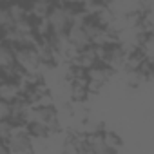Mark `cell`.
Masks as SVG:
<instances>
[{
	"mask_svg": "<svg viewBox=\"0 0 154 154\" xmlns=\"http://www.w3.org/2000/svg\"><path fill=\"white\" fill-rule=\"evenodd\" d=\"M67 38H69L71 45L74 49H78V51H84L85 47L93 45L91 40H89V36H87V33H85V29L80 27V26H71L69 31H67Z\"/></svg>",
	"mask_w": 154,
	"mask_h": 154,
	"instance_id": "6da1fadb",
	"label": "cell"
},
{
	"mask_svg": "<svg viewBox=\"0 0 154 154\" xmlns=\"http://www.w3.org/2000/svg\"><path fill=\"white\" fill-rule=\"evenodd\" d=\"M112 76V69H109L107 65H94L87 71V78H89V84H94V85H100V87H105L107 82L111 80Z\"/></svg>",
	"mask_w": 154,
	"mask_h": 154,
	"instance_id": "7a4b0ae2",
	"label": "cell"
},
{
	"mask_svg": "<svg viewBox=\"0 0 154 154\" xmlns=\"http://www.w3.org/2000/svg\"><path fill=\"white\" fill-rule=\"evenodd\" d=\"M20 98H24V93L17 82H2L0 80V100L13 103Z\"/></svg>",
	"mask_w": 154,
	"mask_h": 154,
	"instance_id": "3957f363",
	"label": "cell"
},
{
	"mask_svg": "<svg viewBox=\"0 0 154 154\" xmlns=\"http://www.w3.org/2000/svg\"><path fill=\"white\" fill-rule=\"evenodd\" d=\"M102 136H103V141H105V145L116 154L118 150H120V147H122V138L112 131V129H103V132H102Z\"/></svg>",
	"mask_w": 154,
	"mask_h": 154,
	"instance_id": "277c9868",
	"label": "cell"
},
{
	"mask_svg": "<svg viewBox=\"0 0 154 154\" xmlns=\"http://www.w3.org/2000/svg\"><path fill=\"white\" fill-rule=\"evenodd\" d=\"M138 72H140V76H141L143 80H149V78H152V76H154V60L147 58V60H145V62L140 65Z\"/></svg>",
	"mask_w": 154,
	"mask_h": 154,
	"instance_id": "5b68a950",
	"label": "cell"
},
{
	"mask_svg": "<svg viewBox=\"0 0 154 154\" xmlns=\"http://www.w3.org/2000/svg\"><path fill=\"white\" fill-rule=\"evenodd\" d=\"M11 112H13V105L9 102L0 100V122H11Z\"/></svg>",
	"mask_w": 154,
	"mask_h": 154,
	"instance_id": "8992f818",
	"label": "cell"
},
{
	"mask_svg": "<svg viewBox=\"0 0 154 154\" xmlns=\"http://www.w3.org/2000/svg\"><path fill=\"white\" fill-rule=\"evenodd\" d=\"M11 134H13V123L11 122H0V138H2V143H8Z\"/></svg>",
	"mask_w": 154,
	"mask_h": 154,
	"instance_id": "52a82bcc",
	"label": "cell"
}]
</instances>
